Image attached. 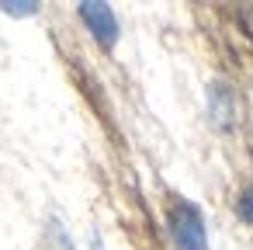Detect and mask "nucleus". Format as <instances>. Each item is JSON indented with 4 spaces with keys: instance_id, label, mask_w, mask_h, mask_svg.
Returning a JSON list of instances; mask_svg holds the SVG:
<instances>
[{
    "instance_id": "f257e3e1",
    "label": "nucleus",
    "mask_w": 253,
    "mask_h": 250,
    "mask_svg": "<svg viewBox=\"0 0 253 250\" xmlns=\"http://www.w3.org/2000/svg\"><path fill=\"white\" fill-rule=\"evenodd\" d=\"M167 229L177 250H208V229L205 215L187 198H170L167 205Z\"/></svg>"
},
{
    "instance_id": "f03ea898",
    "label": "nucleus",
    "mask_w": 253,
    "mask_h": 250,
    "mask_svg": "<svg viewBox=\"0 0 253 250\" xmlns=\"http://www.w3.org/2000/svg\"><path fill=\"white\" fill-rule=\"evenodd\" d=\"M205 101H208V122L218 132H232L243 122V98L229 80H211Z\"/></svg>"
},
{
    "instance_id": "7ed1b4c3",
    "label": "nucleus",
    "mask_w": 253,
    "mask_h": 250,
    "mask_svg": "<svg viewBox=\"0 0 253 250\" xmlns=\"http://www.w3.org/2000/svg\"><path fill=\"white\" fill-rule=\"evenodd\" d=\"M80 21L97 39V46L111 49L118 42V18H115V11L108 4H101V0H84V4H80Z\"/></svg>"
},
{
    "instance_id": "20e7f679",
    "label": "nucleus",
    "mask_w": 253,
    "mask_h": 250,
    "mask_svg": "<svg viewBox=\"0 0 253 250\" xmlns=\"http://www.w3.org/2000/svg\"><path fill=\"white\" fill-rule=\"evenodd\" d=\"M236 215H239L246 226H253V181L243 184V191L236 195Z\"/></svg>"
},
{
    "instance_id": "39448f33",
    "label": "nucleus",
    "mask_w": 253,
    "mask_h": 250,
    "mask_svg": "<svg viewBox=\"0 0 253 250\" xmlns=\"http://www.w3.org/2000/svg\"><path fill=\"white\" fill-rule=\"evenodd\" d=\"M0 11L11 18H28V14H39V4H32V0H4Z\"/></svg>"
},
{
    "instance_id": "423d86ee",
    "label": "nucleus",
    "mask_w": 253,
    "mask_h": 250,
    "mask_svg": "<svg viewBox=\"0 0 253 250\" xmlns=\"http://www.w3.org/2000/svg\"><path fill=\"white\" fill-rule=\"evenodd\" d=\"M49 233L56 236V243H59L63 250H73V240L66 236V229H63V222H49Z\"/></svg>"
},
{
    "instance_id": "0eeeda50",
    "label": "nucleus",
    "mask_w": 253,
    "mask_h": 250,
    "mask_svg": "<svg viewBox=\"0 0 253 250\" xmlns=\"http://www.w3.org/2000/svg\"><path fill=\"white\" fill-rule=\"evenodd\" d=\"M239 18H243V28H246V35L253 39V7H246V11H239Z\"/></svg>"
}]
</instances>
